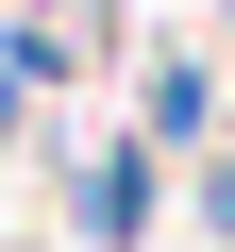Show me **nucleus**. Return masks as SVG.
<instances>
[{"label": "nucleus", "instance_id": "nucleus-1", "mask_svg": "<svg viewBox=\"0 0 235 252\" xmlns=\"http://www.w3.org/2000/svg\"><path fill=\"white\" fill-rule=\"evenodd\" d=\"M67 202H84V219H101V235H135V219H151V168H135V152H101V168H84V185H67Z\"/></svg>", "mask_w": 235, "mask_h": 252}]
</instances>
